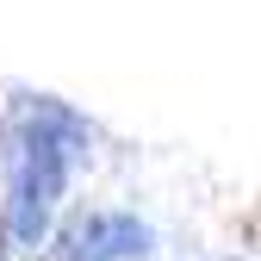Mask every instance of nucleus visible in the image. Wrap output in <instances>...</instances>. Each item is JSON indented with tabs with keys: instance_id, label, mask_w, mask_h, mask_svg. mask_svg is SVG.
<instances>
[]
</instances>
